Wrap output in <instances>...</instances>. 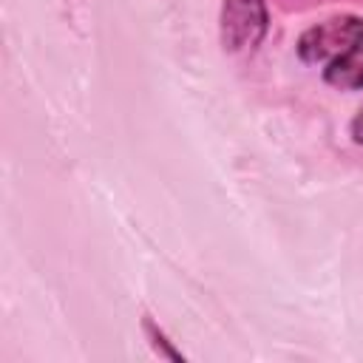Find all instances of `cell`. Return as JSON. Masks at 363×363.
<instances>
[{
	"label": "cell",
	"instance_id": "6da1fadb",
	"mask_svg": "<svg viewBox=\"0 0 363 363\" xmlns=\"http://www.w3.org/2000/svg\"><path fill=\"white\" fill-rule=\"evenodd\" d=\"M298 57L323 65V82L340 91L363 88V17L340 14L306 28L298 40Z\"/></svg>",
	"mask_w": 363,
	"mask_h": 363
},
{
	"label": "cell",
	"instance_id": "3957f363",
	"mask_svg": "<svg viewBox=\"0 0 363 363\" xmlns=\"http://www.w3.org/2000/svg\"><path fill=\"white\" fill-rule=\"evenodd\" d=\"M352 136H354L357 145H363V108H360L357 116L352 119Z\"/></svg>",
	"mask_w": 363,
	"mask_h": 363
},
{
	"label": "cell",
	"instance_id": "7a4b0ae2",
	"mask_svg": "<svg viewBox=\"0 0 363 363\" xmlns=\"http://www.w3.org/2000/svg\"><path fill=\"white\" fill-rule=\"evenodd\" d=\"M264 0H224L221 3V45L233 54L255 51L267 34Z\"/></svg>",
	"mask_w": 363,
	"mask_h": 363
}]
</instances>
